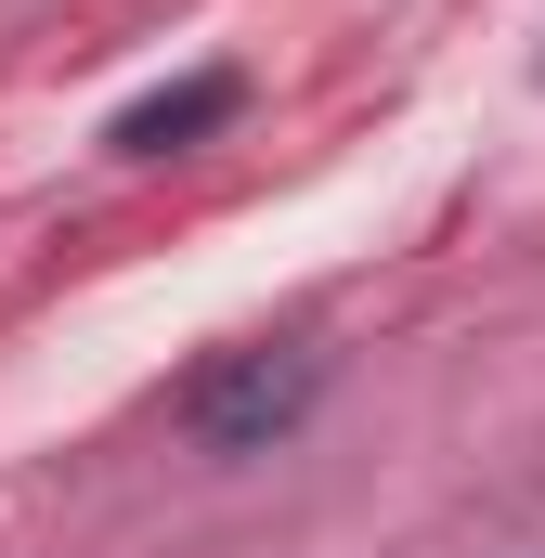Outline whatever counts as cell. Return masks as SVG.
Instances as JSON below:
<instances>
[{
  "label": "cell",
  "instance_id": "1",
  "mask_svg": "<svg viewBox=\"0 0 545 558\" xmlns=\"http://www.w3.org/2000/svg\"><path fill=\"white\" fill-rule=\"evenodd\" d=\"M312 390H325V364H312V351H234V364H208V377H195V403H182V416H195L208 454H261L272 428L312 416Z\"/></svg>",
  "mask_w": 545,
  "mask_h": 558
},
{
  "label": "cell",
  "instance_id": "2",
  "mask_svg": "<svg viewBox=\"0 0 545 558\" xmlns=\"http://www.w3.org/2000/svg\"><path fill=\"white\" fill-rule=\"evenodd\" d=\"M234 105H247V78H234V65H195V78H169V92L118 105V131H105V143H118V156H182L195 131H221Z\"/></svg>",
  "mask_w": 545,
  "mask_h": 558
}]
</instances>
